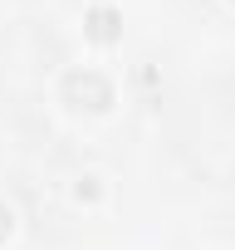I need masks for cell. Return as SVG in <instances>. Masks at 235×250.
Segmentation results:
<instances>
[{
  "instance_id": "obj_1",
  "label": "cell",
  "mask_w": 235,
  "mask_h": 250,
  "mask_svg": "<svg viewBox=\"0 0 235 250\" xmlns=\"http://www.w3.org/2000/svg\"><path fill=\"white\" fill-rule=\"evenodd\" d=\"M64 98H69L74 108L103 113V108L113 103V83H108L98 69H69V74H64Z\"/></svg>"
},
{
  "instance_id": "obj_2",
  "label": "cell",
  "mask_w": 235,
  "mask_h": 250,
  "mask_svg": "<svg viewBox=\"0 0 235 250\" xmlns=\"http://www.w3.org/2000/svg\"><path fill=\"white\" fill-rule=\"evenodd\" d=\"M83 30H88V40L113 44V40H118V30H123V15H118L113 5H93V10H88V20H83Z\"/></svg>"
},
{
  "instance_id": "obj_3",
  "label": "cell",
  "mask_w": 235,
  "mask_h": 250,
  "mask_svg": "<svg viewBox=\"0 0 235 250\" xmlns=\"http://www.w3.org/2000/svg\"><path fill=\"white\" fill-rule=\"evenodd\" d=\"M10 226H15V211H10L5 201H0V240H5V235H10Z\"/></svg>"
},
{
  "instance_id": "obj_4",
  "label": "cell",
  "mask_w": 235,
  "mask_h": 250,
  "mask_svg": "<svg viewBox=\"0 0 235 250\" xmlns=\"http://www.w3.org/2000/svg\"><path fill=\"white\" fill-rule=\"evenodd\" d=\"M74 191H78V196H88V201H93V196H98V182H93V177H78V187H74Z\"/></svg>"
}]
</instances>
